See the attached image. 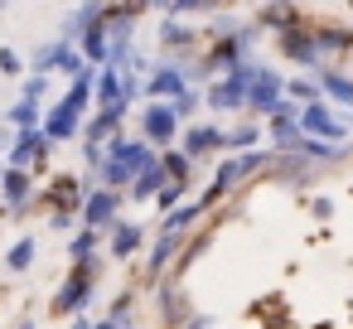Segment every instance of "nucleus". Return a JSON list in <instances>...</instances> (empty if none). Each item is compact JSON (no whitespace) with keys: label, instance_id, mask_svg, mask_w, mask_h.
Wrapping results in <instances>:
<instances>
[{"label":"nucleus","instance_id":"f257e3e1","mask_svg":"<svg viewBox=\"0 0 353 329\" xmlns=\"http://www.w3.org/2000/svg\"><path fill=\"white\" fill-rule=\"evenodd\" d=\"M145 131H150V136H160V141H165V136H170V131H174V117H170V112H165V107H150V112H145Z\"/></svg>","mask_w":353,"mask_h":329},{"label":"nucleus","instance_id":"7ed1b4c3","mask_svg":"<svg viewBox=\"0 0 353 329\" xmlns=\"http://www.w3.org/2000/svg\"><path fill=\"white\" fill-rule=\"evenodd\" d=\"M271 97H276V88L266 83V88H256V107H271Z\"/></svg>","mask_w":353,"mask_h":329},{"label":"nucleus","instance_id":"f03ea898","mask_svg":"<svg viewBox=\"0 0 353 329\" xmlns=\"http://www.w3.org/2000/svg\"><path fill=\"white\" fill-rule=\"evenodd\" d=\"M107 208H112V199H92V208H88V218H92V223H102V218H107Z\"/></svg>","mask_w":353,"mask_h":329}]
</instances>
